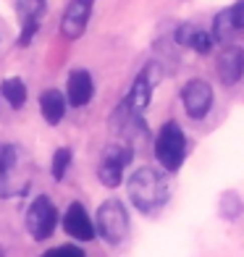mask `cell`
<instances>
[{"label":"cell","instance_id":"10","mask_svg":"<svg viewBox=\"0 0 244 257\" xmlns=\"http://www.w3.org/2000/svg\"><path fill=\"white\" fill-rule=\"evenodd\" d=\"M92 3L95 0H71L63 14V34L68 40H76L81 37L87 21H89V14H92Z\"/></svg>","mask_w":244,"mask_h":257},{"label":"cell","instance_id":"4","mask_svg":"<svg viewBox=\"0 0 244 257\" xmlns=\"http://www.w3.org/2000/svg\"><path fill=\"white\" fill-rule=\"evenodd\" d=\"M55 223H58V210L50 202V197H45V194L34 197V202L27 210V231L37 241H42V239H50V233L55 231Z\"/></svg>","mask_w":244,"mask_h":257},{"label":"cell","instance_id":"5","mask_svg":"<svg viewBox=\"0 0 244 257\" xmlns=\"http://www.w3.org/2000/svg\"><path fill=\"white\" fill-rule=\"evenodd\" d=\"M21 158L11 145H0V197H14L27 189V179L19 176Z\"/></svg>","mask_w":244,"mask_h":257},{"label":"cell","instance_id":"6","mask_svg":"<svg viewBox=\"0 0 244 257\" xmlns=\"http://www.w3.org/2000/svg\"><path fill=\"white\" fill-rule=\"evenodd\" d=\"M132 160V150L124 147V145H110L105 153H102V160H100V168H97V176L100 181L113 189V186H118L121 179H124V168L126 163Z\"/></svg>","mask_w":244,"mask_h":257},{"label":"cell","instance_id":"11","mask_svg":"<svg viewBox=\"0 0 244 257\" xmlns=\"http://www.w3.org/2000/svg\"><path fill=\"white\" fill-rule=\"evenodd\" d=\"M241 74H244V50L231 45V48H226L218 58V76L223 84L231 87L241 79Z\"/></svg>","mask_w":244,"mask_h":257},{"label":"cell","instance_id":"2","mask_svg":"<svg viewBox=\"0 0 244 257\" xmlns=\"http://www.w3.org/2000/svg\"><path fill=\"white\" fill-rule=\"evenodd\" d=\"M184 153H187V139L181 126L176 121H168L155 139V158L168 173H176L184 163Z\"/></svg>","mask_w":244,"mask_h":257},{"label":"cell","instance_id":"12","mask_svg":"<svg viewBox=\"0 0 244 257\" xmlns=\"http://www.w3.org/2000/svg\"><path fill=\"white\" fill-rule=\"evenodd\" d=\"M92 92H95V84H92V76L84 68L71 71V76H68V102H71L74 108H84L92 100Z\"/></svg>","mask_w":244,"mask_h":257},{"label":"cell","instance_id":"18","mask_svg":"<svg viewBox=\"0 0 244 257\" xmlns=\"http://www.w3.org/2000/svg\"><path fill=\"white\" fill-rule=\"evenodd\" d=\"M42 257H84V252H81L79 247H74V244H63V247L48 249Z\"/></svg>","mask_w":244,"mask_h":257},{"label":"cell","instance_id":"16","mask_svg":"<svg viewBox=\"0 0 244 257\" xmlns=\"http://www.w3.org/2000/svg\"><path fill=\"white\" fill-rule=\"evenodd\" d=\"M0 95L14 105V108H21V105L27 102V87L21 79H6L3 84H0Z\"/></svg>","mask_w":244,"mask_h":257},{"label":"cell","instance_id":"3","mask_svg":"<svg viewBox=\"0 0 244 257\" xmlns=\"http://www.w3.org/2000/svg\"><path fill=\"white\" fill-rule=\"evenodd\" d=\"M95 228L108 244H121L126 239V233H129V215H126V207L118 200L102 202L100 210H97Z\"/></svg>","mask_w":244,"mask_h":257},{"label":"cell","instance_id":"17","mask_svg":"<svg viewBox=\"0 0 244 257\" xmlns=\"http://www.w3.org/2000/svg\"><path fill=\"white\" fill-rule=\"evenodd\" d=\"M68 163H71V150H58V153L53 155V176L61 181L66 176V168H68Z\"/></svg>","mask_w":244,"mask_h":257},{"label":"cell","instance_id":"8","mask_svg":"<svg viewBox=\"0 0 244 257\" xmlns=\"http://www.w3.org/2000/svg\"><path fill=\"white\" fill-rule=\"evenodd\" d=\"M63 228L71 239H79V241H89L95 239V223H92V218L87 215V210L81 207L79 202H71L63 215Z\"/></svg>","mask_w":244,"mask_h":257},{"label":"cell","instance_id":"9","mask_svg":"<svg viewBox=\"0 0 244 257\" xmlns=\"http://www.w3.org/2000/svg\"><path fill=\"white\" fill-rule=\"evenodd\" d=\"M239 32H244V0L226 8L223 14H218L215 27H213L215 40H220V42H231Z\"/></svg>","mask_w":244,"mask_h":257},{"label":"cell","instance_id":"14","mask_svg":"<svg viewBox=\"0 0 244 257\" xmlns=\"http://www.w3.org/2000/svg\"><path fill=\"white\" fill-rule=\"evenodd\" d=\"M40 110H42V115H45V121H48V123H53V126L61 123L63 113H66L63 95L58 89H45L42 97H40Z\"/></svg>","mask_w":244,"mask_h":257},{"label":"cell","instance_id":"1","mask_svg":"<svg viewBox=\"0 0 244 257\" xmlns=\"http://www.w3.org/2000/svg\"><path fill=\"white\" fill-rule=\"evenodd\" d=\"M129 197L142 213H153L168 200V181L155 168H139L129 179Z\"/></svg>","mask_w":244,"mask_h":257},{"label":"cell","instance_id":"13","mask_svg":"<svg viewBox=\"0 0 244 257\" xmlns=\"http://www.w3.org/2000/svg\"><path fill=\"white\" fill-rule=\"evenodd\" d=\"M176 42L187 45V48H192L197 53H210V48H213V37L194 24H181L176 29Z\"/></svg>","mask_w":244,"mask_h":257},{"label":"cell","instance_id":"7","mask_svg":"<svg viewBox=\"0 0 244 257\" xmlns=\"http://www.w3.org/2000/svg\"><path fill=\"white\" fill-rule=\"evenodd\" d=\"M181 100H184V108H187V113L192 115V118H205L207 110H210V105H213V89H210L207 81L192 79V81L184 84Z\"/></svg>","mask_w":244,"mask_h":257},{"label":"cell","instance_id":"15","mask_svg":"<svg viewBox=\"0 0 244 257\" xmlns=\"http://www.w3.org/2000/svg\"><path fill=\"white\" fill-rule=\"evenodd\" d=\"M150 92H153V81H150V74L145 71V74L137 76L134 87H132V95H129V100H126V108H132V110L139 113V110H142L145 105H147Z\"/></svg>","mask_w":244,"mask_h":257}]
</instances>
